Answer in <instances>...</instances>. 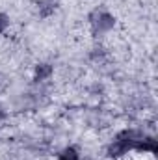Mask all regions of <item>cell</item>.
I'll use <instances>...</instances> for the list:
<instances>
[{
  "label": "cell",
  "instance_id": "3",
  "mask_svg": "<svg viewBox=\"0 0 158 160\" xmlns=\"http://www.w3.org/2000/svg\"><path fill=\"white\" fill-rule=\"evenodd\" d=\"M52 73H54V67L50 63H47V62L37 63L36 69H34V80L36 82H45V80H48L52 77Z\"/></svg>",
  "mask_w": 158,
  "mask_h": 160
},
{
  "label": "cell",
  "instance_id": "1",
  "mask_svg": "<svg viewBox=\"0 0 158 160\" xmlns=\"http://www.w3.org/2000/svg\"><path fill=\"white\" fill-rule=\"evenodd\" d=\"M87 19H89V26L93 30V36H104V34L112 32L116 26V17L104 8L93 9Z\"/></svg>",
  "mask_w": 158,
  "mask_h": 160
},
{
  "label": "cell",
  "instance_id": "4",
  "mask_svg": "<svg viewBox=\"0 0 158 160\" xmlns=\"http://www.w3.org/2000/svg\"><path fill=\"white\" fill-rule=\"evenodd\" d=\"M89 58L93 60V62H104L106 60V48H102V47H95L93 50H91V54H89Z\"/></svg>",
  "mask_w": 158,
  "mask_h": 160
},
{
  "label": "cell",
  "instance_id": "6",
  "mask_svg": "<svg viewBox=\"0 0 158 160\" xmlns=\"http://www.w3.org/2000/svg\"><path fill=\"white\" fill-rule=\"evenodd\" d=\"M9 21H11V19H9V15H7V13H4V11H0V36L9 28Z\"/></svg>",
  "mask_w": 158,
  "mask_h": 160
},
{
  "label": "cell",
  "instance_id": "5",
  "mask_svg": "<svg viewBox=\"0 0 158 160\" xmlns=\"http://www.w3.org/2000/svg\"><path fill=\"white\" fill-rule=\"evenodd\" d=\"M60 160H78V151L75 147H69L60 155Z\"/></svg>",
  "mask_w": 158,
  "mask_h": 160
},
{
  "label": "cell",
  "instance_id": "2",
  "mask_svg": "<svg viewBox=\"0 0 158 160\" xmlns=\"http://www.w3.org/2000/svg\"><path fill=\"white\" fill-rule=\"evenodd\" d=\"M58 11V2L56 0H37L36 2V15L39 19H48Z\"/></svg>",
  "mask_w": 158,
  "mask_h": 160
}]
</instances>
